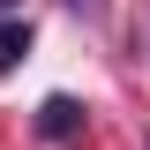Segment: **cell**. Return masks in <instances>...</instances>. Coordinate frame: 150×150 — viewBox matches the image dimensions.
Listing matches in <instances>:
<instances>
[{
	"label": "cell",
	"instance_id": "277c9868",
	"mask_svg": "<svg viewBox=\"0 0 150 150\" xmlns=\"http://www.w3.org/2000/svg\"><path fill=\"white\" fill-rule=\"evenodd\" d=\"M0 8H23V0H0Z\"/></svg>",
	"mask_w": 150,
	"mask_h": 150
},
{
	"label": "cell",
	"instance_id": "7a4b0ae2",
	"mask_svg": "<svg viewBox=\"0 0 150 150\" xmlns=\"http://www.w3.org/2000/svg\"><path fill=\"white\" fill-rule=\"evenodd\" d=\"M23 53H30V23L8 15V23H0V75H15V68H23Z\"/></svg>",
	"mask_w": 150,
	"mask_h": 150
},
{
	"label": "cell",
	"instance_id": "3957f363",
	"mask_svg": "<svg viewBox=\"0 0 150 150\" xmlns=\"http://www.w3.org/2000/svg\"><path fill=\"white\" fill-rule=\"evenodd\" d=\"M68 15H83V23H105V0H68Z\"/></svg>",
	"mask_w": 150,
	"mask_h": 150
},
{
	"label": "cell",
	"instance_id": "6da1fadb",
	"mask_svg": "<svg viewBox=\"0 0 150 150\" xmlns=\"http://www.w3.org/2000/svg\"><path fill=\"white\" fill-rule=\"evenodd\" d=\"M75 128H83V105H75V98H45V105H38V135H45V143H68Z\"/></svg>",
	"mask_w": 150,
	"mask_h": 150
}]
</instances>
